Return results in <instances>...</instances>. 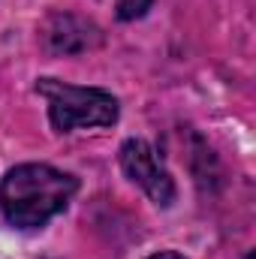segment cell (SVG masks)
<instances>
[{"instance_id":"cell-1","label":"cell","mask_w":256,"mask_h":259,"mask_svg":"<svg viewBox=\"0 0 256 259\" xmlns=\"http://www.w3.org/2000/svg\"><path fill=\"white\" fill-rule=\"evenodd\" d=\"M75 190L78 181L72 175L58 172L46 163H24L3 178L0 208L15 229H39L64 211Z\"/></svg>"},{"instance_id":"cell-2","label":"cell","mask_w":256,"mask_h":259,"mask_svg":"<svg viewBox=\"0 0 256 259\" xmlns=\"http://www.w3.org/2000/svg\"><path fill=\"white\" fill-rule=\"evenodd\" d=\"M36 91L49 100V118L58 133L78 127H109L118 121V100L100 88H75L58 78H39Z\"/></svg>"},{"instance_id":"cell-3","label":"cell","mask_w":256,"mask_h":259,"mask_svg":"<svg viewBox=\"0 0 256 259\" xmlns=\"http://www.w3.org/2000/svg\"><path fill=\"white\" fill-rule=\"evenodd\" d=\"M121 166L133 184H139L157 205H172L175 202V181L160 163L157 151L145 139H127L121 145Z\"/></svg>"},{"instance_id":"cell-4","label":"cell","mask_w":256,"mask_h":259,"mask_svg":"<svg viewBox=\"0 0 256 259\" xmlns=\"http://www.w3.org/2000/svg\"><path fill=\"white\" fill-rule=\"evenodd\" d=\"M97 42H100V30H97L91 21L78 18V15H64V12H58V15H52L49 24H46V46H49L52 52L75 55V52H84V49H91V46H97Z\"/></svg>"},{"instance_id":"cell-5","label":"cell","mask_w":256,"mask_h":259,"mask_svg":"<svg viewBox=\"0 0 256 259\" xmlns=\"http://www.w3.org/2000/svg\"><path fill=\"white\" fill-rule=\"evenodd\" d=\"M151 3L154 0H115V9H118L121 21H133V18H142Z\"/></svg>"},{"instance_id":"cell-6","label":"cell","mask_w":256,"mask_h":259,"mask_svg":"<svg viewBox=\"0 0 256 259\" xmlns=\"http://www.w3.org/2000/svg\"><path fill=\"white\" fill-rule=\"evenodd\" d=\"M148 259H184V256H178L172 250H163V253H154V256H148Z\"/></svg>"}]
</instances>
